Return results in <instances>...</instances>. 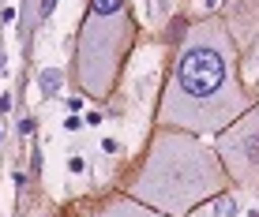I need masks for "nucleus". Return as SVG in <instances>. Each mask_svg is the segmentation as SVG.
Segmentation results:
<instances>
[{"instance_id":"nucleus-1","label":"nucleus","mask_w":259,"mask_h":217,"mask_svg":"<svg viewBox=\"0 0 259 217\" xmlns=\"http://www.w3.org/2000/svg\"><path fill=\"white\" fill-rule=\"evenodd\" d=\"M252 105V90L240 79V49L226 23L218 15L192 23L158 97V128L218 135Z\"/></svg>"},{"instance_id":"nucleus-2","label":"nucleus","mask_w":259,"mask_h":217,"mask_svg":"<svg viewBox=\"0 0 259 217\" xmlns=\"http://www.w3.org/2000/svg\"><path fill=\"white\" fill-rule=\"evenodd\" d=\"M226 191L229 176L214 146L203 142V135L177 128H158L150 135L147 153L124 180V195L169 217H188L195 206L214 202Z\"/></svg>"},{"instance_id":"nucleus-3","label":"nucleus","mask_w":259,"mask_h":217,"mask_svg":"<svg viewBox=\"0 0 259 217\" xmlns=\"http://www.w3.org/2000/svg\"><path fill=\"white\" fill-rule=\"evenodd\" d=\"M132 41H136V23L128 0H87V15L75 41V79L94 101H105L113 94Z\"/></svg>"},{"instance_id":"nucleus-4","label":"nucleus","mask_w":259,"mask_h":217,"mask_svg":"<svg viewBox=\"0 0 259 217\" xmlns=\"http://www.w3.org/2000/svg\"><path fill=\"white\" fill-rule=\"evenodd\" d=\"M214 153H218L229 184L240 187L259 184V105L240 113L229 128L214 135Z\"/></svg>"},{"instance_id":"nucleus-5","label":"nucleus","mask_w":259,"mask_h":217,"mask_svg":"<svg viewBox=\"0 0 259 217\" xmlns=\"http://www.w3.org/2000/svg\"><path fill=\"white\" fill-rule=\"evenodd\" d=\"M222 23L233 34L237 49H252L259 38V0H233V15Z\"/></svg>"},{"instance_id":"nucleus-6","label":"nucleus","mask_w":259,"mask_h":217,"mask_svg":"<svg viewBox=\"0 0 259 217\" xmlns=\"http://www.w3.org/2000/svg\"><path fill=\"white\" fill-rule=\"evenodd\" d=\"M87 217H169V213L150 210V206L136 202L132 195H109V198H102V202H94L91 210H87Z\"/></svg>"},{"instance_id":"nucleus-7","label":"nucleus","mask_w":259,"mask_h":217,"mask_svg":"<svg viewBox=\"0 0 259 217\" xmlns=\"http://www.w3.org/2000/svg\"><path fill=\"white\" fill-rule=\"evenodd\" d=\"M60 90V71H41V94H57Z\"/></svg>"},{"instance_id":"nucleus-8","label":"nucleus","mask_w":259,"mask_h":217,"mask_svg":"<svg viewBox=\"0 0 259 217\" xmlns=\"http://www.w3.org/2000/svg\"><path fill=\"white\" fill-rule=\"evenodd\" d=\"M68 169H71V173H87V165H83V157H71V161H68Z\"/></svg>"},{"instance_id":"nucleus-9","label":"nucleus","mask_w":259,"mask_h":217,"mask_svg":"<svg viewBox=\"0 0 259 217\" xmlns=\"http://www.w3.org/2000/svg\"><path fill=\"white\" fill-rule=\"evenodd\" d=\"M102 150H105V153H117V150H120V142H113V139H105V142H102Z\"/></svg>"}]
</instances>
